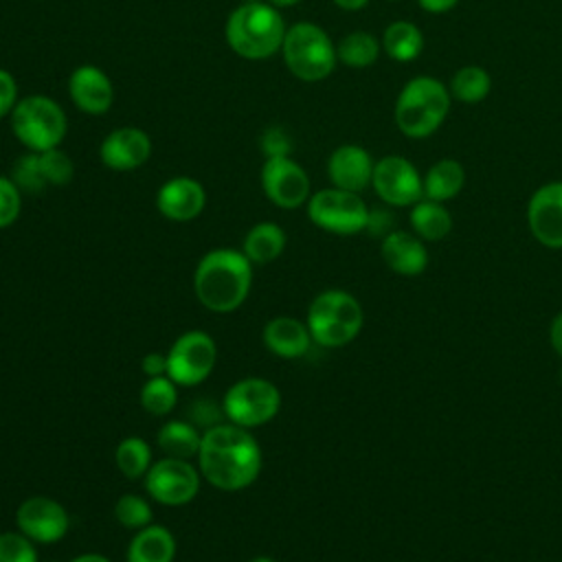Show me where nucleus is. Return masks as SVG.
Instances as JSON below:
<instances>
[{"label":"nucleus","instance_id":"1","mask_svg":"<svg viewBox=\"0 0 562 562\" xmlns=\"http://www.w3.org/2000/svg\"><path fill=\"white\" fill-rule=\"evenodd\" d=\"M195 459L202 479L224 492H237L252 485L263 461L255 435L231 422L215 424L202 432Z\"/></svg>","mask_w":562,"mask_h":562},{"label":"nucleus","instance_id":"2","mask_svg":"<svg viewBox=\"0 0 562 562\" xmlns=\"http://www.w3.org/2000/svg\"><path fill=\"white\" fill-rule=\"evenodd\" d=\"M252 285V263L235 248L209 250L195 266L193 292L198 301L215 314L235 312Z\"/></svg>","mask_w":562,"mask_h":562},{"label":"nucleus","instance_id":"3","mask_svg":"<svg viewBox=\"0 0 562 562\" xmlns=\"http://www.w3.org/2000/svg\"><path fill=\"white\" fill-rule=\"evenodd\" d=\"M285 20L268 0L237 4L224 26L228 48L248 61H263L281 50L285 37Z\"/></svg>","mask_w":562,"mask_h":562},{"label":"nucleus","instance_id":"4","mask_svg":"<svg viewBox=\"0 0 562 562\" xmlns=\"http://www.w3.org/2000/svg\"><path fill=\"white\" fill-rule=\"evenodd\" d=\"M450 101V90L439 79L413 77L395 99V125L408 138H426L446 121Z\"/></svg>","mask_w":562,"mask_h":562},{"label":"nucleus","instance_id":"5","mask_svg":"<svg viewBox=\"0 0 562 562\" xmlns=\"http://www.w3.org/2000/svg\"><path fill=\"white\" fill-rule=\"evenodd\" d=\"M364 323V312L360 301L347 290H323L316 294L307 307V329L316 345L321 347H345L360 334Z\"/></svg>","mask_w":562,"mask_h":562},{"label":"nucleus","instance_id":"6","mask_svg":"<svg viewBox=\"0 0 562 562\" xmlns=\"http://www.w3.org/2000/svg\"><path fill=\"white\" fill-rule=\"evenodd\" d=\"M279 53L290 75L307 83L327 79L338 64L336 44L327 31L314 22H296L288 26Z\"/></svg>","mask_w":562,"mask_h":562},{"label":"nucleus","instance_id":"7","mask_svg":"<svg viewBox=\"0 0 562 562\" xmlns=\"http://www.w3.org/2000/svg\"><path fill=\"white\" fill-rule=\"evenodd\" d=\"M13 136L26 151H48L61 145L68 132L64 108L46 94H29L18 101L9 116Z\"/></svg>","mask_w":562,"mask_h":562},{"label":"nucleus","instance_id":"8","mask_svg":"<svg viewBox=\"0 0 562 562\" xmlns=\"http://www.w3.org/2000/svg\"><path fill=\"white\" fill-rule=\"evenodd\" d=\"M307 217L321 231L334 235H358L367 231L369 206L360 193L327 187L310 195Z\"/></svg>","mask_w":562,"mask_h":562},{"label":"nucleus","instance_id":"9","mask_svg":"<svg viewBox=\"0 0 562 562\" xmlns=\"http://www.w3.org/2000/svg\"><path fill=\"white\" fill-rule=\"evenodd\" d=\"M281 408L279 389L266 378H244L228 386L222 397L224 417L241 428L268 424Z\"/></svg>","mask_w":562,"mask_h":562},{"label":"nucleus","instance_id":"10","mask_svg":"<svg viewBox=\"0 0 562 562\" xmlns=\"http://www.w3.org/2000/svg\"><path fill=\"white\" fill-rule=\"evenodd\" d=\"M217 362L215 340L200 329L184 331L167 351V375L178 386L202 384Z\"/></svg>","mask_w":562,"mask_h":562},{"label":"nucleus","instance_id":"11","mask_svg":"<svg viewBox=\"0 0 562 562\" xmlns=\"http://www.w3.org/2000/svg\"><path fill=\"white\" fill-rule=\"evenodd\" d=\"M202 474L189 459L162 457L151 463L145 474V490L149 498L167 507H180L191 503L200 492Z\"/></svg>","mask_w":562,"mask_h":562},{"label":"nucleus","instance_id":"12","mask_svg":"<svg viewBox=\"0 0 562 562\" xmlns=\"http://www.w3.org/2000/svg\"><path fill=\"white\" fill-rule=\"evenodd\" d=\"M371 187L389 206H413L424 198L419 171L408 158L397 154H389L375 162Z\"/></svg>","mask_w":562,"mask_h":562},{"label":"nucleus","instance_id":"13","mask_svg":"<svg viewBox=\"0 0 562 562\" xmlns=\"http://www.w3.org/2000/svg\"><path fill=\"white\" fill-rule=\"evenodd\" d=\"M263 195L279 209H299L312 195L307 171L290 156L266 158L261 167Z\"/></svg>","mask_w":562,"mask_h":562},{"label":"nucleus","instance_id":"14","mask_svg":"<svg viewBox=\"0 0 562 562\" xmlns=\"http://www.w3.org/2000/svg\"><path fill=\"white\" fill-rule=\"evenodd\" d=\"M15 522L24 536L40 544L59 542L70 527L66 507L48 496H31L22 501L15 509Z\"/></svg>","mask_w":562,"mask_h":562},{"label":"nucleus","instance_id":"15","mask_svg":"<svg viewBox=\"0 0 562 562\" xmlns=\"http://www.w3.org/2000/svg\"><path fill=\"white\" fill-rule=\"evenodd\" d=\"M527 226L533 239L551 250L562 248V180L538 187L527 202Z\"/></svg>","mask_w":562,"mask_h":562},{"label":"nucleus","instance_id":"16","mask_svg":"<svg viewBox=\"0 0 562 562\" xmlns=\"http://www.w3.org/2000/svg\"><path fill=\"white\" fill-rule=\"evenodd\" d=\"M151 156V138L145 130L123 125L105 134L99 145L101 162L112 171H134Z\"/></svg>","mask_w":562,"mask_h":562},{"label":"nucleus","instance_id":"17","mask_svg":"<svg viewBox=\"0 0 562 562\" xmlns=\"http://www.w3.org/2000/svg\"><path fill=\"white\" fill-rule=\"evenodd\" d=\"M68 97L83 114L101 116L114 103V83L103 68L81 64L68 77Z\"/></svg>","mask_w":562,"mask_h":562},{"label":"nucleus","instance_id":"18","mask_svg":"<svg viewBox=\"0 0 562 562\" xmlns=\"http://www.w3.org/2000/svg\"><path fill=\"white\" fill-rule=\"evenodd\" d=\"M206 206V189L191 176H173L160 184L156 209L171 222H191Z\"/></svg>","mask_w":562,"mask_h":562},{"label":"nucleus","instance_id":"19","mask_svg":"<svg viewBox=\"0 0 562 562\" xmlns=\"http://www.w3.org/2000/svg\"><path fill=\"white\" fill-rule=\"evenodd\" d=\"M373 158L371 154L360 145H338L329 158H327V178L331 187L360 193L367 187H371L373 178Z\"/></svg>","mask_w":562,"mask_h":562},{"label":"nucleus","instance_id":"20","mask_svg":"<svg viewBox=\"0 0 562 562\" xmlns=\"http://www.w3.org/2000/svg\"><path fill=\"white\" fill-rule=\"evenodd\" d=\"M380 255L386 268L400 277H417L428 268L426 244L413 231L393 228L382 237Z\"/></svg>","mask_w":562,"mask_h":562},{"label":"nucleus","instance_id":"21","mask_svg":"<svg viewBox=\"0 0 562 562\" xmlns=\"http://www.w3.org/2000/svg\"><path fill=\"white\" fill-rule=\"evenodd\" d=\"M261 338L266 349L279 358H301L314 342L307 325L292 316H277L268 321Z\"/></svg>","mask_w":562,"mask_h":562},{"label":"nucleus","instance_id":"22","mask_svg":"<svg viewBox=\"0 0 562 562\" xmlns=\"http://www.w3.org/2000/svg\"><path fill=\"white\" fill-rule=\"evenodd\" d=\"M176 538L162 525H147L127 544L125 562H173Z\"/></svg>","mask_w":562,"mask_h":562},{"label":"nucleus","instance_id":"23","mask_svg":"<svg viewBox=\"0 0 562 562\" xmlns=\"http://www.w3.org/2000/svg\"><path fill=\"white\" fill-rule=\"evenodd\" d=\"M285 231L279 224L259 222L246 233L241 252L250 259L252 266H266L281 257V252L285 250Z\"/></svg>","mask_w":562,"mask_h":562},{"label":"nucleus","instance_id":"24","mask_svg":"<svg viewBox=\"0 0 562 562\" xmlns=\"http://www.w3.org/2000/svg\"><path fill=\"white\" fill-rule=\"evenodd\" d=\"M411 228L424 241H441L452 231V215L443 202L422 198L411 206Z\"/></svg>","mask_w":562,"mask_h":562},{"label":"nucleus","instance_id":"25","mask_svg":"<svg viewBox=\"0 0 562 562\" xmlns=\"http://www.w3.org/2000/svg\"><path fill=\"white\" fill-rule=\"evenodd\" d=\"M424 182V198L435 202H448L457 198L465 184L463 165L454 158H441L422 178Z\"/></svg>","mask_w":562,"mask_h":562},{"label":"nucleus","instance_id":"26","mask_svg":"<svg viewBox=\"0 0 562 562\" xmlns=\"http://www.w3.org/2000/svg\"><path fill=\"white\" fill-rule=\"evenodd\" d=\"M200 441H202L200 428L184 419L165 422L156 437V443L165 452V457H176V459L198 457Z\"/></svg>","mask_w":562,"mask_h":562},{"label":"nucleus","instance_id":"27","mask_svg":"<svg viewBox=\"0 0 562 562\" xmlns=\"http://www.w3.org/2000/svg\"><path fill=\"white\" fill-rule=\"evenodd\" d=\"M380 44L391 59L406 64L419 57L424 48V35L417 29V24L406 20H395L384 29Z\"/></svg>","mask_w":562,"mask_h":562},{"label":"nucleus","instance_id":"28","mask_svg":"<svg viewBox=\"0 0 562 562\" xmlns=\"http://www.w3.org/2000/svg\"><path fill=\"white\" fill-rule=\"evenodd\" d=\"M382 44L369 31H351L336 44V57L349 68H369L375 64Z\"/></svg>","mask_w":562,"mask_h":562},{"label":"nucleus","instance_id":"29","mask_svg":"<svg viewBox=\"0 0 562 562\" xmlns=\"http://www.w3.org/2000/svg\"><path fill=\"white\" fill-rule=\"evenodd\" d=\"M450 97L461 103H479L492 90V77L481 66H461L450 79Z\"/></svg>","mask_w":562,"mask_h":562},{"label":"nucleus","instance_id":"30","mask_svg":"<svg viewBox=\"0 0 562 562\" xmlns=\"http://www.w3.org/2000/svg\"><path fill=\"white\" fill-rule=\"evenodd\" d=\"M116 468L127 479H140L151 468V450L143 437H125L114 450Z\"/></svg>","mask_w":562,"mask_h":562},{"label":"nucleus","instance_id":"31","mask_svg":"<svg viewBox=\"0 0 562 562\" xmlns=\"http://www.w3.org/2000/svg\"><path fill=\"white\" fill-rule=\"evenodd\" d=\"M178 384L169 375H158V378H147L143 389H140V406L156 415L162 417L173 411L178 402Z\"/></svg>","mask_w":562,"mask_h":562},{"label":"nucleus","instance_id":"32","mask_svg":"<svg viewBox=\"0 0 562 562\" xmlns=\"http://www.w3.org/2000/svg\"><path fill=\"white\" fill-rule=\"evenodd\" d=\"M15 187L22 191V195H40L48 182L44 178V171H42V165H40V154L35 151H26L22 154L13 167H11V176H9Z\"/></svg>","mask_w":562,"mask_h":562},{"label":"nucleus","instance_id":"33","mask_svg":"<svg viewBox=\"0 0 562 562\" xmlns=\"http://www.w3.org/2000/svg\"><path fill=\"white\" fill-rule=\"evenodd\" d=\"M151 507L149 503L138 496V494H123L116 505H114V518L125 527V529H143L151 525Z\"/></svg>","mask_w":562,"mask_h":562},{"label":"nucleus","instance_id":"34","mask_svg":"<svg viewBox=\"0 0 562 562\" xmlns=\"http://www.w3.org/2000/svg\"><path fill=\"white\" fill-rule=\"evenodd\" d=\"M40 165H42L46 182L53 184V187H64L75 176V162L61 147L42 151L40 154Z\"/></svg>","mask_w":562,"mask_h":562},{"label":"nucleus","instance_id":"35","mask_svg":"<svg viewBox=\"0 0 562 562\" xmlns=\"http://www.w3.org/2000/svg\"><path fill=\"white\" fill-rule=\"evenodd\" d=\"M35 542L18 531H2L0 533V562H37Z\"/></svg>","mask_w":562,"mask_h":562},{"label":"nucleus","instance_id":"36","mask_svg":"<svg viewBox=\"0 0 562 562\" xmlns=\"http://www.w3.org/2000/svg\"><path fill=\"white\" fill-rule=\"evenodd\" d=\"M22 211V191L9 176L0 173V228L11 226Z\"/></svg>","mask_w":562,"mask_h":562},{"label":"nucleus","instance_id":"37","mask_svg":"<svg viewBox=\"0 0 562 562\" xmlns=\"http://www.w3.org/2000/svg\"><path fill=\"white\" fill-rule=\"evenodd\" d=\"M259 147L263 151L266 158H274V156H290L292 154V138L288 136V132L283 127H268L261 138H259Z\"/></svg>","mask_w":562,"mask_h":562},{"label":"nucleus","instance_id":"38","mask_svg":"<svg viewBox=\"0 0 562 562\" xmlns=\"http://www.w3.org/2000/svg\"><path fill=\"white\" fill-rule=\"evenodd\" d=\"M18 101L20 99H18V81H15V77L9 70L0 68V119L11 116V112L18 105Z\"/></svg>","mask_w":562,"mask_h":562},{"label":"nucleus","instance_id":"39","mask_svg":"<svg viewBox=\"0 0 562 562\" xmlns=\"http://www.w3.org/2000/svg\"><path fill=\"white\" fill-rule=\"evenodd\" d=\"M367 231L371 235L384 237L393 231V215L384 209H369V222H367Z\"/></svg>","mask_w":562,"mask_h":562},{"label":"nucleus","instance_id":"40","mask_svg":"<svg viewBox=\"0 0 562 562\" xmlns=\"http://www.w3.org/2000/svg\"><path fill=\"white\" fill-rule=\"evenodd\" d=\"M140 369L147 378H158V375H167V353L160 351H151L143 358Z\"/></svg>","mask_w":562,"mask_h":562},{"label":"nucleus","instance_id":"41","mask_svg":"<svg viewBox=\"0 0 562 562\" xmlns=\"http://www.w3.org/2000/svg\"><path fill=\"white\" fill-rule=\"evenodd\" d=\"M549 342L553 351L562 358V312H558L549 325Z\"/></svg>","mask_w":562,"mask_h":562},{"label":"nucleus","instance_id":"42","mask_svg":"<svg viewBox=\"0 0 562 562\" xmlns=\"http://www.w3.org/2000/svg\"><path fill=\"white\" fill-rule=\"evenodd\" d=\"M417 4L428 13H446L459 4V0H417Z\"/></svg>","mask_w":562,"mask_h":562},{"label":"nucleus","instance_id":"43","mask_svg":"<svg viewBox=\"0 0 562 562\" xmlns=\"http://www.w3.org/2000/svg\"><path fill=\"white\" fill-rule=\"evenodd\" d=\"M342 11H360L369 4V0H331Z\"/></svg>","mask_w":562,"mask_h":562},{"label":"nucleus","instance_id":"44","mask_svg":"<svg viewBox=\"0 0 562 562\" xmlns=\"http://www.w3.org/2000/svg\"><path fill=\"white\" fill-rule=\"evenodd\" d=\"M70 562H110V558H105L101 553H83V555H77Z\"/></svg>","mask_w":562,"mask_h":562},{"label":"nucleus","instance_id":"45","mask_svg":"<svg viewBox=\"0 0 562 562\" xmlns=\"http://www.w3.org/2000/svg\"><path fill=\"white\" fill-rule=\"evenodd\" d=\"M270 4H274L277 9H285V7H296L301 0H268Z\"/></svg>","mask_w":562,"mask_h":562},{"label":"nucleus","instance_id":"46","mask_svg":"<svg viewBox=\"0 0 562 562\" xmlns=\"http://www.w3.org/2000/svg\"><path fill=\"white\" fill-rule=\"evenodd\" d=\"M248 562H277L274 558H268V555H257V558H252V560H248Z\"/></svg>","mask_w":562,"mask_h":562},{"label":"nucleus","instance_id":"47","mask_svg":"<svg viewBox=\"0 0 562 562\" xmlns=\"http://www.w3.org/2000/svg\"><path fill=\"white\" fill-rule=\"evenodd\" d=\"M558 380H560V384H562V367H560V371H558Z\"/></svg>","mask_w":562,"mask_h":562},{"label":"nucleus","instance_id":"48","mask_svg":"<svg viewBox=\"0 0 562 562\" xmlns=\"http://www.w3.org/2000/svg\"><path fill=\"white\" fill-rule=\"evenodd\" d=\"M241 2H259V0H241Z\"/></svg>","mask_w":562,"mask_h":562},{"label":"nucleus","instance_id":"49","mask_svg":"<svg viewBox=\"0 0 562 562\" xmlns=\"http://www.w3.org/2000/svg\"><path fill=\"white\" fill-rule=\"evenodd\" d=\"M389 2H397V0H389Z\"/></svg>","mask_w":562,"mask_h":562}]
</instances>
